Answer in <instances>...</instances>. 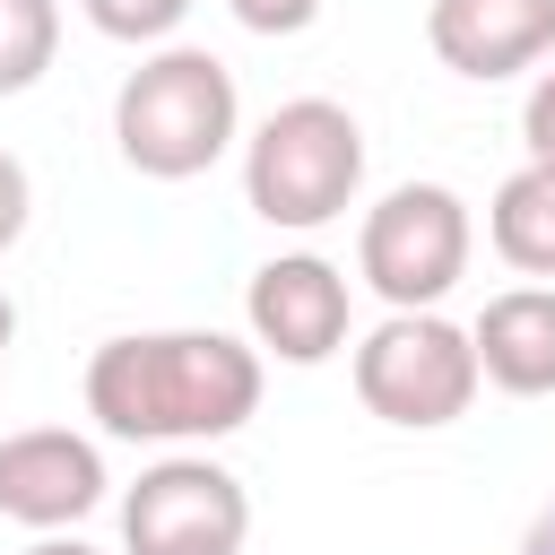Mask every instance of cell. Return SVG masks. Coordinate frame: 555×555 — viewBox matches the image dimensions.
<instances>
[{"instance_id": "obj_15", "label": "cell", "mask_w": 555, "mask_h": 555, "mask_svg": "<svg viewBox=\"0 0 555 555\" xmlns=\"http://www.w3.org/2000/svg\"><path fill=\"white\" fill-rule=\"evenodd\" d=\"M251 35H304L312 17H321V0H225Z\"/></svg>"}, {"instance_id": "obj_14", "label": "cell", "mask_w": 555, "mask_h": 555, "mask_svg": "<svg viewBox=\"0 0 555 555\" xmlns=\"http://www.w3.org/2000/svg\"><path fill=\"white\" fill-rule=\"evenodd\" d=\"M520 139H529V165L555 173V69H538V87L520 104Z\"/></svg>"}, {"instance_id": "obj_6", "label": "cell", "mask_w": 555, "mask_h": 555, "mask_svg": "<svg viewBox=\"0 0 555 555\" xmlns=\"http://www.w3.org/2000/svg\"><path fill=\"white\" fill-rule=\"evenodd\" d=\"M243 538H251V494L234 468L199 451L139 468V486L121 494V555H243Z\"/></svg>"}, {"instance_id": "obj_11", "label": "cell", "mask_w": 555, "mask_h": 555, "mask_svg": "<svg viewBox=\"0 0 555 555\" xmlns=\"http://www.w3.org/2000/svg\"><path fill=\"white\" fill-rule=\"evenodd\" d=\"M486 234H494V251H503L520 278H555V173H546V165H520V173L494 191Z\"/></svg>"}, {"instance_id": "obj_3", "label": "cell", "mask_w": 555, "mask_h": 555, "mask_svg": "<svg viewBox=\"0 0 555 555\" xmlns=\"http://www.w3.org/2000/svg\"><path fill=\"white\" fill-rule=\"evenodd\" d=\"M356 191H364V130L330 95L278 104L243 147V199H251V217H269L286 234H312V225L347 217Z\"/></svg>"}, {"instance_id": "obj_12", "label": "cell", "mask_w": 555, "mask_h": 555, "mask_svg": "<svg viewBox=\"0 0 555 555\" xmlns=\"http://www.w3.org/2000/svg\"><path fill=\"white\" fill-rule=\"evenodd\" d=\"M61 52V0H0V95H26Z\"/></svg>"}, {"instance_id": "obj_10", "label": "cell", "mask_w": 555, "mask_h": 555, "mask_svg": "<svg viewBox=\"0 0 555 555\" xmlns=\"http://www.w3.org/2000/svg\"><path fill=\"white\" fill-rule=\"evenodd\" d=\"M477 373L512 399H546L555 390V286H512L477 312Z\"/></svg>"}, {"instance_id": "obj_7", "label": "cell", "mask_w": 555, "mask_h": 555, "mask_svg": "<svg viewBox=\"0 0 555 555\" xmlns=\"http://www.w3.org/2000/svg\"><path fill=\"white\" fill-rule=\"evenodd\" d=\"M243 321L278 364H330L347 347V278L321 251H278L243 286Z\"/></svg>"}, {"instance_id": "obj_8", "label": "cell", "mask_w": 555, "mask_h": 555, "mask_svg": "<svg viewBox=\"0 0 555 555\" xmlns=\"http://www.w3.org/2000/svg\"><path fill=\"white\" fill-rule=\"evenodd\" d=\"M104 503V451L69 425H35V434H9L0 442V520L17 529H78L87 512Z\"/></svg>"}, {"instance_id": "obj_19", "label": "cell", "mask_w": 555, "mask_h": 555, "mask_svg": "<svg viewBox=\"0 0 555 555\" xmlns=\"http://www.w3.org/2000/svg\"><path fill=\"white\" fill-rule=\"evenodd\" d=\"M9 330H17V312H9V295H0V356H9Z\"/></svg>"}, {"instance_id": "obj_2", "label": "cell", "mask_w": 555, "mask_h": 555, "mask_svg": "<svg viewBox=\"0 0 555 555\" xmlns=\"http://www.w3.org/2000/svg\"><path fill=\"white\" fill-rule=\"evenodd\" d=\"M243 130V95H234V69L199 43H165L147 52L121 95H113V147L130 173L147 182H191L208 173Z\"/></svg>"}, {"instance_id": "obj_9", "label": "cell", "mask_w": 555, "mask_h": 555, "mask_svg": "<svg viewBox=\"0 0 555 555\" xmlns=\"http://www.w3.org/2000/svg\"><path fill=\"white\" fill-rule=\"evenodd\" d=\"M425 43L460 78H520L555 52V0H434Z\"/></svg>"}, {"instance_id": "obj_4", "label": "cell", "mask_w": 555, "mask_h": 555, "mask_svg": "<svg viewBox=\"0 0 555 555\" xmlns=\"http://www.w3.org/2000/svg\"><path fill=\"white\" fill-rule=\"evenodd\" d=\"M468 199L442 191V182H399L364 208V234H356V269L364 286L390 304V312H434L460 278H468Z\"/></svg>"}, {"instance_id": "obj_1", "label": "cell", "mask_w": 555, "mask_h": 555, "mask_svg": "<svg viewBox=\"0 0 555 555\" xmlns=\"http://www.w3.org/2000/svg\"><path fill=\"white\" fill-rule=\"evenodd\" d=\"M260 408V347L225 330H139L87 356V416L121 442H217Z\"/></svg>"}, {"instance_id": "obj_18", "label": "cell", "mask_w": 555, "mask_h": 555, "mask_svg": "<svg viewBox=\"0 0 555 555\" xmlns=\"http://www.w3.org/2000/svg\"><path fill=\"white\" fill-rule=\"evenodd\" d=\"M26 555H95V546H87V538H35Z\"/></svg>"}, {"instance_id": "obj_17", "label": "cell", "mask_w": 555, "mask_h": 555, "mask_svg": "<svg viewBox=\"0 0 555 555\" xmlns=\"http://www.w3.org/2000/svg\"><path fill=\"white\" fill-rule=\"evenodd\" d=\"M520 555H555V503L529 520V538H520Z\"/></svg>"}, {"instance_id": "obj_13", "label": "cell", "mask_w": 555, "mask_h": 555, "mask_svg": "<svg viewBox=\"0 0 555 555\" xmlns=\"http://www.w3.org/2000/svg\"><path fill=\"white\" fill-rule=\"evenodd\" d=\"M78 9H87V26L113 35V43H165V35L191 17V0H78Z\"/></svg>"}, {"instance_id": "obj_5", "label": "cell", "mask_w": 555, "mask_h": 555, "mask_svg": "<svg viewBox=\"0 0 555 555\" xmlns=\"http://www.w3.org/2000/svg\"><path fill=\"white\" fill-rule=\"evenodd\" d=\"M477 338L442 312H390L364 347H356V399L382 416V425H408V434H434L451 416H468L477 399Z\"/></svg>"}, {"instance_id": "obj_16", "label": "cell", "mask_w": 555, "mask_h": 555, "mask_svg": "<svg viewBox=\"0 0 555 555\" xmlns=\"http://www.w3.org/2000/svg\"><path fill=\"white\" fill-rule=\"evenodd\" d=\"M26 208H35V182H26V165L0 147V251L26 234Z\"/></svg>"}]
</instances>
